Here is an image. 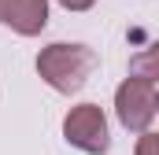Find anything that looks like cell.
<instances>
[{
  "mask_svg": "<svg viewBox=\"0 0 159 155\" xmlns=\"http://www.w3.org/2000/svg\"><path fill=\"white\" fill-rule=\"evenodd\" d=\"M96 67V52L89 44H67V41H56L48 48H41L37 55V74L44 85H52L56 92L63 96H74L81 85L89 81Z\"/></svg>",
  "mask_w": 159,
  "mask_h": 155,
  "instance_id": "1",
  "label": "cell"
},
{
  "mask_svg": "<svg viewBox=\"0 0 159 155\" xmlns=\"http://www.w3.org/2000/svg\"><path fill=\"white\" fill-rule=\"evenodd\" d=\"M63 137L70 148H78L85 155H104L111 148V133H107V118H104V107L96 104H78L70 107L67 118H63Z\"/></svg>",
  "mask_w": 159,
  "mask_h": 155,
  "instance_id": "2",
  "label": "cell"
},
{
  "mask_svg": "<svg viewBox=\"0 0 159 155\" xmlns=\"http://www.w3.org/2000/svg\"><path fill=\"white\" fill-rule=\"evenodd\" d=\"M159 111V92L152 81H141V78H126L119 89H115V115L126 129L133 133H148L152 118Z\"/></svg>",
  "mask_w": 159,
  "mask_h": 155,
  "instance_id": "3",
  "label": "cell"
},
{
  "mask_svg": "<svg viewBox=\"0 0 159 155\" xmlns=\"http://www.w3.org/2000/svg\"><path fill=\"white\" fill-rule=\"evenodd\" d=\"M7 26L19 37H37L48 26V0H15L7 11Z\"/></svg>",
  "mask_w": 159,
  "mask_h": 155,
  "instance_id": "4",
  "label": "cell"
},
{
  "mask_svg": "<svg viewBox=\"0 0 159 155\" xmlns=\"http://www.w3.org/2000/svg\"><path fill=\"white\" fill-rule=\"evenodd\" d=\"M129 78H141V81H159V41L141 48L133 59H129Z\"/></svg>",
  "mask_w": 159,
  "mask_h": 155,
  "instance_id": "5",
  "label": "cell"
},
{
  "mask_svg": "<svg viewBox=\"0 0 159 155\" xmlns=\"http://www.w3.org/2000/svg\"><path fill=\"white\" fill-rule=\"evenodd\" d=\"M133 155H159V133H141L137 137V148H133Z\"/></svg>",
  "mask_w": 159,
  "mask_h": 155,
  "instance_id": "6",
  "label": "cell"
},
{
  "mask_svg": "<svg viewBox=\"0 0 159 155\" xmlns=\"http://www.w3.org/2000/svg\"><path fill=\"white\" fill-rule=\"evenodd\" d=\"M56 4H59V7H67V11H89L96 0H56Z\"/></svg>",
  "mask_w": 159,
  "mask_h": 155,
  "instance_id": "7",
  "label": "cell"
},
{
  "mask_svg": "<svg viewBox=\"0 0 159 155\" xmlns=\"http://www.w3.org/2000/svg\"><path fill=\"white\" fill-rule=\"evenodd\" d=\"M15 0H0V22H7V11H11Z\"/></svg>",
  "mask_w": 159,
  "mask_h": 155,
  "instance_id": "8",
  "label": "cell"
}]
</instances>
